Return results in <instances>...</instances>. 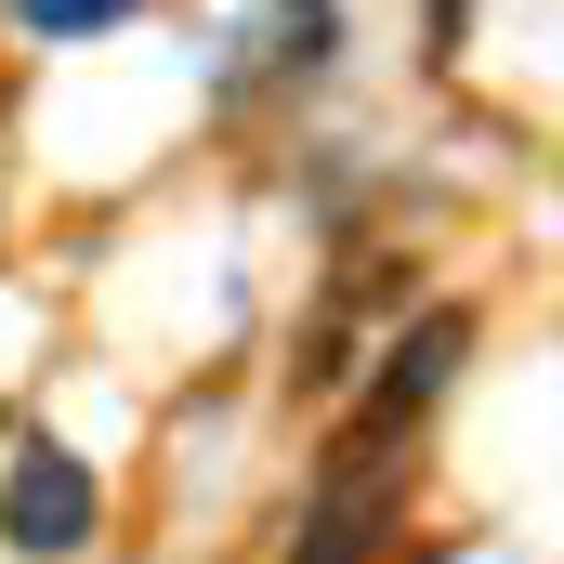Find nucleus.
<instances>
[{
	"mask_svg": "<svg viewBox=\"0 0 564 564\" xmlns=\"http://www.w3.org/2000/svg\"><path fill=\"white\" fill-rule=\"evenodd\" d=\"M328 40H341L328 0H250V26H237L224 53H237V66H328Z\"/></svg>",
	"mask_w": 564,
	"mask_h": 564,
	"instance_id": "obj_4",
	"label": "nucleus"
},
{
	"mask_svg": "<svg viewBox=\"0 0 564 564\" xmlns=\"http://www.w3.org/2000/svg\"><path fill=\"white\" fill-rule=\"evenodd\" d=\"M132 0H13V26H40V40H106Z\"/></svg>",
	"mask_w": 564,
	"mask_h": 564,
	"instance_id": "obj_5",
	"label": "nucleus"
},
{
	"mask_svg": "<svg viewBox=\"0 0 564 564\" xmlns=\"http://www.w3.org/2000/svg\"><path fill=\"white\" fill-rule=\"evenodd\" d=\"M394 512H408V473H394L381 446H341L328 486H315V512H302V552H289V564H368Z\"/></svg>",
	"mask_w": 564,
	"mask_h": 564,
	"instance_id": "obj_1",
	"label": "nucleus"
},
{
	"mask_svg": "<svg viewBox=\"0 0 564 564\" xmlns=\"http://www.w3.org/2000/svg\"><path fill=\"white\" fill-rule=\"evenodd\" d=\"M459 13H473V0H446V40H459Z\"/></svg>",
	"mask_w": 564,
	"mask_h": 564,
	"instance_id": "obj_6",
	"label": "nucleus"
},
{
	"mask_svg": "<svg viewBox=\"0 0 564 564\" xmlns=\"http://www.w3.org/2000/svg\"><path fill=\"white\" fill-rule=\"evenodd\" d=\"M459 355H473V315H459V302H433L421 328L394 341V368H381V394H368V421L394 433V421H408V408H433V394L459 381Z\"/></svg>",
	"mask_w": 564,
	"mask_h": 564,
	"instance_id": "obj_3",
	"label": "nucleus"
},
{
	"mask_svg": "<svg viewBox=\"0 0 564 564\" xmlns=\"http://www.w3.org/2000/svg\"><path fill=\"white\" fill-rule=\"evenodd\" d=\"M93 512H106V499H93V473H79L66 446H13V473H0V539H13V552H40V564L79 552Z\"/></svg>",
	"mask_w": 564,
	"mask_h": 564,
	"instance_id": "obj_2",
	"label": "nucleus"
}]
</instances>
